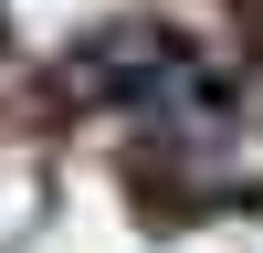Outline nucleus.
<instances>
[{
    "label": "nucleus",
    "instance_id": "nucleus-1",
    "mask_svg": "<svg viewBox=\"0 0 263 253\" xmlns=\"http://www.w3.org/2000/svg\"><path fill=\"white\" fill-rule=\"evenodd\" d=\"M84 95L95 105H137L158 137H221L232 116H242V95H232V74L200 53V42L158 32V21H126V32H105L95 53H84Z\"/></svg>",
    "mask_w": 263,
    "mask_h": 253
}]
</instances>
